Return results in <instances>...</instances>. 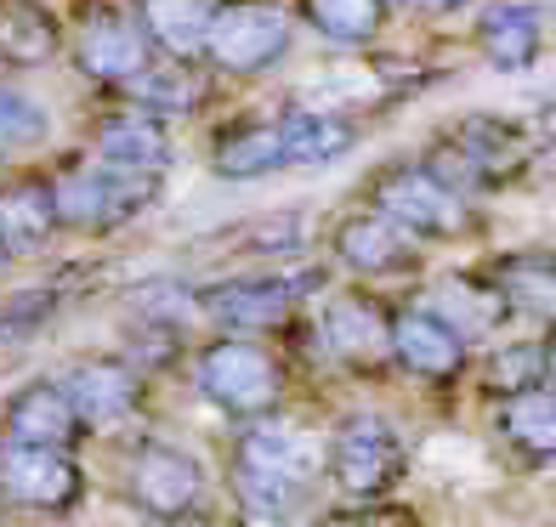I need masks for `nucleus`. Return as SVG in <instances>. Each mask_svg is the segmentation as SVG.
<instances>
[{
  "mask_svg": "<svg viewBox=\"0 0 556 527\" xmlns=\"http://www.w3.org/2000/svg\"><path fill=\"white\" fill-rule=\"evenodd\" d=\"M154 198H160V170H137V165H114V159L74 165L52 182L58 221L63 228H86V233L125 228V221H137Z\"/></svg>",
  "mask_w": 556,
  "mask_h": 527,
  "instance_id": "f257e3e1",
  "label": "nucleus"
},
{
  "mask_svg": "<svg viewBox=\"0 0 556 527\" xmlns=\"http://www.w3.org/2000/svg\"><path fill=\"white\" fill-rule=\"evenodd\" d=\"M193 381H199V391H205L216 409H227L233 420L273 414L278 391H285L273 351H262L256 340H239V335H222V340H211L205 351H199Z\"/></svg>",
  "mask_w": 556,
  "mask_h": 527,
  "instance_id": "f03ea898",
  "label": "nucleus"
},
{
  "mask_svg": "<svg viewBox=\"0 0 556 527\" xmlns=\"http://www.w3.org/2000/svg\"><path fill=\"white\" fill-rule=\"evenodd\" d=\"M290 12L278 0H222L205 23V57L222 74H262L290 52Z\"/></svg>",
  "mask_w": 556,
  "mask_h": 527,
  "instance_id": "7ed1b4c3",
  "label": "nucleus"
},
{
  "mask_svg": "<svg viewBox=\"0 0 556 527\" xmlns=\"http://www.w3.org/2000/svg\"><path fill=\"white\" fill-rule=\"evenodd\" d=\"M375 210L397 221L409 239H460L471 228V205L426 165H392L375 176Z\"/></svg>",
  "mask_w": 556,
  "mask_h": 527,
  "instance_id": "20e7f679",
  "label": "nucleus"
},
{
  "mask_svg": "<svg viewBox=\"0 0 556 527\" xmlns=\"http://www.w3.org/2000/svg\"><path fill=\"white\" fill-rule=\"evenodd\" d=\"M528 165V131L517 119H500V114H466L448 125V137L438 142V170L448 188H460L466 176L471 182H505Z\"/></svg>",
  "mask_w": 556,
  "mask_h": 527,
  "instance_id": "39448f33",
  "label": "nucleus"
},
{
  "mask_svg": "<svg viewBox=\"0 0 556 527\" xmlns=\"http://www.w3.org/2000/svg\"><path fill=\"white\" fill-rule=\"evenodd\" d=\"M324 465L352 499H375L403 476V442L381 414H352L336 425V437H324Z\"/></svg>",
  "mask_w": 556,
  "mask_h": 527,
  "instance_id": "423d86ee",
  "label": "nucleus"
},
{
  "mask_svg": "<svg viewBox=\"0 0 556 527\" xmlns=\"http://www.w3.org/2000/svg\"><path fill=\"white\" fill-rule=\"evenodd\" d=\"M125 493H131L148 516L176 522V516L205 505V465L193 454H182V448H170V442H142L131 454V465H125Z\"/></svg>",
  "mask_w": 556,
  "mask_h": 527,
  "instance_id": "0eeeda50",
  "label": "nucleus"
},
{
  "mask_svg": "<svg viewBox=\"0 0 556 527\" xmlns=\"http://www.w3.org/2000/svg\"><path fill=\"white\" fill-rule=\"evenodd\" d=\"M318 290V272H273V279H227L193 295V307L227 330H267L295 312L301 295Z\"/></svg>",
  "mask_w": 556,
  "mask_h": 527,
  "instance_id": "6e6552de",
  "label": "nucleus"
},
{
  "mask_svg": "<svg viewBox=\"0 0 556 527\" xmlns=\"http://www.w3.org/2000/svg\"><path fill=\"white\" fill-rule=\"evenodd\" d=\"M324 471V437L295 420L256 414L239 437V476H267V483H295L307 488Z\"/></svg>",
  "mask_w": 556,
  "mask_h": 527,
  "instance_id": "1a4fd4ad",
  "label": "nucleus"
},
{
  "mask_svg": "<svg viewBox=\"0 0 556 527\" xmlns=\"http://www.w3.org/2000/svg\"><path fill=\"white\" fill-rule=\"evenodd\" d=\"M0 493L23 511H68L80 499V465L68 448H29L0 437Z\"/></svg>",
  "mask_w": 556,
  "mask_h": 527,
  "instance_id": "9d476101",
  "label": "nucleus"
},
{
  "mask_svg": "<svg viewBox=\"0 0 556 527\" xmlns=\"http://www.w3.org/2000/svg\"><path fill=\"white\" fill-rule=\"evenodd\" d=\"M74 63L97 86H125L137 68L154 63V46L137 29V17H125L114 7H91L80 35H74Z\"/></svg>",
  "mask_w": 556,
  "mask_h": 527,
  "instance_id": "9b49d317",
  "label": "nucleus"
},
{
  "mask_svg": "<svg viewBox=\"0 0 556 527\" xmlns=\"http://www.w3.org/2000/svg\"><path fill=\"white\" fill-rule=\"evenodd\" d=\"M324 351L341 358L346 369H381L392 363V312L364 295H330L318 312Z\"/></svg>",
  "mask_w": 556,
  "mask_h": 527,
  "instance_id": "f8f14e48",
  "label": "nucleus"
},
{
  "mask_svg": "<svg viewBox=\"0 0 556 527\" xmlns=\"http://www.w3.org/2000/svg\"><path fill=\"white\" fill-rule=\"evenodd\" d=\"M58 386L68 391L80 425H119L142 403V374L119 358H91L80 369H68V381H58Z\"/></svg>",
  "mask_w": 556,
  "mask_h": 527,
  "instance_id": "ddd939ff",
  "label": "nucleus"
},
{
  "mask_svg": "<svg viewBox=\"0 0 556 527\" xmlns=\"http://www.w3.org/2000/svg\"><path fill=\"white\" fill-rule=\"evenodd\" d=\"M392 358L409 374H420V381H448L466 363V340L426 307H403L392 312Z\"/></svg>",
  "mask_w": 556,
  "mask_h": 527,
  "instance_id": "4468645a",
  "label": "nucleus"
},
{
  "mask_svg": "<svg viewBox=\"0 0 556 527\" xmlns=\"http://www.w3.org/2000/svg\"><path fill=\"white\" fill-rule=\"evenodd\" d=\"M86 425L74 414L68 391L58 381H29L23 391H12L7 403V437L12 442H29V448H68Z\"/></svg>",
  "mask_w": 556,
  "mask_h": 527,
  "instance_id": "2eb2a0df",
  "label": "nucleus"
},
{
  "mask_svg": "<svg viewBox=\"0 0 556 527\" xmlns=\"http://www.w3.org/2000/svg\"><path fill=\"white\" fill-rule=\"evenodd\" d=\"M420 307L432 312L438 323H448L460 340H483V335H494L500 323L511 318V307H505V295L494 290V279H466V272L438 279L432 290H426Z\"/></svg>",
  "mask_w": 556,
  "mask_h": 527,
  "instance_id": "dca6fc26",
  "label": "nucleus"
},
{
  "mask_svg": "<svg viewBox=\"0 0 556 527\" xmlns=\"http://www.w3.org/2000/svg\"><path fill=\"white\" fill-rule=\"evenodd\" d=\"M336 256L352 267V272H403V267H415V239L397 228V221H387L381 210H364V216H346L341 228H336Z\"/></svg>",
  "mask_w": 556,
  "mask_h": 527,
  "instance_id": "f3484780",
  "label": "nucleus"
},
{
  "mask_svg": "<svg viewBox=\"0 0 556 527\" xmlns=\"http://www.w3.org/2000/svg\"><path fill=\"white\" fill-rule=\"evenodd\" d=\"M91 147L97 159H114V165H137V170H165L170 159V137L160 131V114L148 108H114V114H97L91 119Z\"/></svg>",
  "mask_w": 556,
  "mask_h": 527,
  "instance_id": "a211bd4d",
  "label": "nucleus"
},
{
  "mask_svg": "<svg viewBox=\"0 0 556 527\" xmlns=\"http://www.w3.org/2000/svg\"><path fill=\"white\" fill-rule=\"evenodd\" d=\"M273 131L285 147V165H330L358 147V125L341 108H290L285 119H273Z\"/></svg>",
  "mask_w": 556,
  "mask_h": 527,
  "instance_id": "6ab92c4d",
  "label": "nucleus"
},
{
  "mask_svg": "<svg viewBox=\"0 0 556 527\" xmlns=\"http://www.w3.org/2000/svg\"><path fill=\"white\" fill-rule=\"evenodd\" d=\"M540 46H545V7H534V0H505L477 23V52L505 74L528 68L540 57Z\"/></svg>",
  "mask_w": 556,
  "mask_h": 527,
  "instance_id": "aec40b11",
  "label": "nucleus"
},
{
  "mask_svg": "<svg viewBox=\"0 0 556 527\" xmlns=\"http://www.w3.org/2000/svg\"><path fill=\"white\" fill-rule=\"evenodd\" d=\"M211 7H216V0H131L137 29L148 35V46H160V52L176 57V63L205 57Z\"/></svg>",
  "mask_w": 556,
  "mask_h": 527,
  "instance_id": "412c9836",
  "label": "nucleus"
},
{
  "mask_svg": "<svg viewBox=\"0 0 556 527\" xmlns=\"http://www.w3.org/2000/svg\"><path fill=\"white\" fill-rule=\"evenodd\" d=\"M63 228L52 205V182H7L0 188V249L7 256H29V249L52 244Z\"/></svg>",
  "mask_w": 556,
  "mask_h": 527,
  "instance_id": "4be33fe9",
  "label": "nucleus"
},
{
  "mask_svg": "<svg viewBox=\"0 0 556 527\" xmlns=\"http://www.w3.org/2000/svg\"><path fill=\"white\" fill-rule=\"evenodd\" d=\"M58 46H63V29L40 0H0V57L12 68L52 63Z\"/></svg>",
  "mask_w": 556,
  "mask_h": 527,
  "instance_id": "5701e85b",
  "label": "nucleus"
},
{
  "mask_svg": "<svg viewBox=\"0 0 556 527\" xmlns=\"http://www.w3.org/2000/svg\"><path fill=\"white\" fill-rule=\"evenodd\" d=\"M500 437L517 448V454H528L534 465H545L556 454V397L545 386L534 391H511L500 409Z\"/></svg>",
  "mask_w": 556,
  "mask_h": 527,
  "instance_id": "b1692460",
  "label": "nucleus"
},
{
  "mask_svg": "<svg viewBox=\"0 0 556 527\" xmlns=\"http://www.w3.org/2000/svg\"><path fill=\"white\" fill-rule=\"evenodd\" d=\"M211 165H216V176H227V182H256V176L285 170V147H278L273 125H233V131L216 137Z\"/></svg>",
  "mask_w": 556,
  "mask_h": 527,
  "instance_id": "393cba45",
  "label": "nucleus"
},
{
  "mask_svg": "<svg viewBox=\"0 0 556 527\" xmlns=\"http://www.w3.org/2000/svg\"><path fill=\"white\" fill-rule=\"evenodd\" d=\"M301 17L330 46H369L387 23V0H301Z\"/></svg>",
  "mask_w": 556,
  "mask_h": 527,
  "instance_id": "a878e982",
  "label": "nucleus"
},
{
  "mask_svg": "<svg viewBox=\"0 0 556 527\" xmlns=\"http://www.w3.org/2000/svg\"><path fill=\"white\" fill-rule=\"evenodd\" d=\"M494 290L505 295V307H511V312L551 318V307H556V267L545 256H511V261H500Z\"/></svg>",
  "mask_w": 556,
  "mask_h": 527,
  "instance_id": "bb28decb",
  "label": "nucleus"
},
{
  "mask_svg": "<svg viewBox=\"0 0 556 527\" xmlns=\"http://www.w3.org/2000/svg\"><path fill=\"white\" fill-rule=\"evenodd\" d=\"M125 97H131L137 108H148V114H165V108H193L199 103V86H193V74L182 68V63H148V68H137L131 80L119 86Z\"/></svg>",
  "mask_w": 556,
  "mask_h": 527,
  "instance_id": "cd10ccee",
  "label": "nucleus"
},
{
  "mask_svg": "<svg viewBox=\"0 0 556 527\" xmlns=\"http://www.w3.org/2000/svg\"><path fill=\"white\" fill-rule=\"evenodd\" d=\"M545 369H551V358H545V340H511V346H500L494 358H489V391H500V397H511V391H534V386H545Z\"/></svg>",
  "mask_w": 556,
  "mask_h": 527,
  "instance_id": "c85d7f7f",
  "label": "nucleus"
},
{
  "mask_svg": "<svg viewBox=\"0 0 556 527\" xmlns=\"http://www.w3.org/2000/svg\"><path fill=\"white\" fill-rule=\"evenodd\" d=\"M239 499L250 511H256L262 522H290L301 511V499H307V488L295 483H267V476H239Z\"/></svg>",
  "mask_w": 556,
  "mask_h": 527,
  "instance_id": "c756f323",
  "label": "nucleus"
},
{
  "mask_svg": "<svg viewBox=\"0 0 556 527\" xmlns=\"http://www.w3.org/2000/svg\"><path fill=\"white\" fill-rule=\"evenodd\" d=\"M40 131H46V114L23 91L0 86V142H35Z\"/></svg>",
  "mask_w": 556,
  "mask_h": 527,
  "instance_id": "7c9ffc66",
  "label": "nucleus"
},
{
  "mask_svg": "<svg viewBox=\"0 0 556 527\" xmlns=\"http://www.w3.org/2000/svg\"><path fill=\"white\" fill-rule=\"evenodd\" d=\"M364 527H420V522H415L409 511H397V505H392V511H375Z\"/></svg>",
  "mask_w": 556,
  "mask_h": 527,
  "instance_id": "2f4dec72",
  "label": "nucleus"
},
{
  "mask_svg": "<svg viewBox=\"0 0 556 527\" xmlns=\"http://www.w3.org/2000/svg\"><path fill=\"white\" fill-rule=\"evenodd\" d=\"M409 7H420V12H454V7H466V0H409Z\"/></svg>",
  "mask_w": 556,
  "mask_h": 527,
  "instance_id": "473e14b6",
  "label": "nucleus"
},
{
  "mask_svg": "<svg viewBox=\"0 0 556 527\" xmlns=\"http://www.w3.org/2000/svg\"><path fill=\"white\" fill-rule=\"evenodd\" d=\"M313 527H364V522H358V516H318Z\"/></svg>",
  "mask_w": 556,
  "mask_h": 527,
  "instance_id": "72a5a7b5",
  "label": "nucleus"
},
{
  "mask_svg": "<svg viewBox=\"0 0 556 527\" xmlns=\"http://www.w3.org/2000/svg\"><path fill=\"white\" fill-rule=\"evenodd\" d=\"M0 261H7V249H0Z\"/></svg>",
  "mask_w": 556,
  "mask_h": 527,
  "instance_id": "f704fd0d",
  "label": "nucleus"
}]
</instances>
